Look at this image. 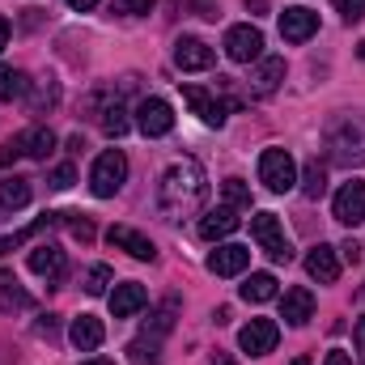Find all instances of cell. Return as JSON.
<instances>
[{
  "label": "cell",
  "instance_id": "obj_14",
  "mask_svg": "<svg viewBox=\"0 0 365 365\" xmlns=\"http://www.w3.org/2000/svg\"><path fill=\"white\" fill-rule=\"evenodd\" d=\"M238 221H242V217H238V208L221 204V208H208V212L200 217V225H195V230H200V238H204V242H221V238H230V234L238 230Z\"/></svg>",
  "mask_w": 365,
  "mask_h": 365
},
{
  "label": "cell",
  "instance_id": "obj_34",
  "mask_svg": "<svg viewBox=\"0 0 365 365\" xmlns=\"http://www.w3.org/2000/svg\"><path fill=\"white\" fill-rule=\"evenodd\" d=\"M153 4L158 0H115V9L128 13V17H145V13H153Z\"/></svg>",
  "mask_w": 365,
  "mask_h": 365
},
{
  "label": "cell",
  "instance_id": "obj_39",
  "mask_svg": "<svg viewBox=\"0 0 365 365\" xmlns=\"http://www.w3.org/2000/svg\"><path fill=\"white\" fill-rule=\"evenodd\" d=\"M323 365H353V357H349L344 349H331V353L323 357Z\"/></svg>",
  "mask_w": 365,
  "mask_h": 365
},
{
  "label": "cell",
  "instance_id": "obj_18",
  "mask_svg": "<svg viewBox=\"0 0 365 365\" xmlns=\"http://www.w3.org/2000/svg\"><path fill=\"white\" fill-rule=\"evenodd\" d=\"M280 81H284V60L280 56H259V64H255V73H251V93L255 98H272L280 90Z\"/></svg>",
  "mask_w": 365,
  "mask_h": 365
},
{
  "label": "cell",
  "instance_id": "obj_42",
  "mask_svg": "<svg viewBox=\"0 0 365 365\" xmlns=\"http://www.w3.org/2000/svg\"><path fill=\"white\" fill-rule=\"evenodd\" d=\"M4 47H9V21L0 17V51H4Z\"/></svg>",
  "mask_w": 365,
  "mask_h": 365
},
{
  "label": "cell",
  "instance_id": "obj_11",
  "mask_svg": "<svg viewBox=\"0 0 365 365\" xmlns=\"http://www.w3.org/2000/svg\"><path fill=\"white\" fill-rule=\"evenodd\" d=\"M106 242L119 247V251H128V255L140 259V264H153V259H158V247H153L145 234H136L132 225H110V230H106Z\"/></svg>",
  "mask_w": 365,
  "mask_h": 365
},
{
  "label": "cell",
  "instance_id": "obj_3",
  "mask_svg": "<svg viewBox=\"0 0 365 365\" xmlns=\"http://www.w3.org/2000/svg\"><path fill=\"white\" fill-rule=\"evenodd\" d=\"M175 310H179V302L175 297H166L162 306H158V314L145 323V331L132 340V361L136 365H158V349H162V340H166V331L175 327Z\"/></svg>",
  "mask_w": 365,
  "mask_h": 365
},
{
  "label": "cell",
  "instance_id": "obj_28",
  "mask_svg": "<svg viewBox=\"0 0 365 365\" xmlns=\"http://www.w3.org/2000/svg\"><path fill=\"white\" fill-rule=\"evenodd\" d=\"M26 90H30V77L21 68H4L0 64V102H13V98H21Z\"/></svg>",
  "mask_w": 365,
  "mask_h": 365
},
{
  "label": "cell",
  "instance_id": "obj_9",
  "mask_svg": "<svg viewBox=\"0 0 365 365\" xmlns=\"http://www.w3.org/2000/svg\"><path fill=\"white\" fill-rule=\"evenodd\" d=\"M136 128H140L145 136H166V132L175 128L170 102H166V98H140V106H136Z\"/></svg>",
  "mask_w": 365,
  "mask_h": 365
},
{
  "label": "cell",
  "instance_id": "obj_13",
  "mask_svg": "<svg viewBox=\"0 0 365 365\" xmlns=\"http://www.w3.org/2000/svg\"><path fill=\"white\" fill-rule=\"evenodd\" d=\"M212 47L204 43V38H191V34H182L179 43H175V64H179V73H204V68H212Z\"/></svg>",
  "mask_w": 365,
  "mask_h": 365
},
{
  "label": "cell",
  "instance_id": "obj_38",
  "mask_svg": "<svg viewBox=\"0 0 365 365\" xmlns=\"http://www.w3.org/2000/svg\"><path fill=\"white\" fill-rule=\"evenodd\" d=\"M353 340H357V361L365 365V319H357V327H353Z\"/></svg>",
  "mask_w": 365,
  "mask_h": 365
},
{
  "label": "cell",
  "instance_id": "obj_26",
  "mask_svg": "<svg viewBox=\"0 0 365 365\" xmlns=\"http://www.w3.org/2000/svg\"><path fill=\"white\" fill-rule=\"evenodd\" d=\"M0 310L9 314V310H30V293L17 284V276L0 272Z\"/></svg>",
  "mask_w": 365,
  "mask_h": 365
},
{
  "label": "cell",
  "instance_id": "obj_44",
  "mask_svg": "<svg viewBox=\"0 0 365 365\" xmlns=\"http://www.w3.org/2000/svg\"><path fill=\"white\" fill-rule=\"evenodd\" d=\"M86 365H115L110 357H93V361H86Z\"/></svg>",
  "mask_w": 365,
  "mask_h": 365
},
{
  "label": "cell",
  "instance_id": "obj_37",
  "mask_svg": "<svg viewBox=\"0 0 365 365\" xmlns=\"http://www.w3.org/2000/svg\"><path fill=\"white\" fill-rule=\"evenodd\" d=\"M34 336H43V340H51V336H56V314H43V319L34 323Z\"/></svg>",
  "mask_w": 365,
  "mask_h": 365
},
{
  "label": "cell",
  "instance_id": "obj_6",
  "mask_svg": "<svg viewBox=\"0 0 365 365\" xmlns=\"http://www.w3.org/2000/svg\"><path fill=\"white\" fill-rule=\"evenodd\" d=\"M259 182L276 191V195H284V191H293V182H297V162H293V153L289 149H264L259 153Z\"/></svg>",
  "mask_w": 365,
  "mask_h": 365
},
{
  "label": "cell",
  "instance_id": "obj_46",
  "mask_svg": "<svg viewBox=\"0 0 365 365\" xmlns=\"http://www.w3.org/2000/svg\"><path fill=\"white\" fill-rule=\"evenodd\" d=\"M357 51H361V60H365V43H361V47H357Z\"/></svg>",
  "mask_w": 365,
  "mask_h": 365
},
{
  "label": "cell",
  "instance_id": "obj_33",
  "mask_svg": "<svg viewBox=\"0 0 365 365\" xmlns=\"http://www.w3.org/2000/svg\"><path fill=\"white\" fill-rule=\"evenodd\" d=\"M73 182H77V170H73V162H64V166H56V170H51V187H56V191H68Z\"/></svg>",
  "mask_w": 365,
  "mask_h": 365
},
{
  "label": "cell",
  "instance_id": "obj_21",
  "mask_svg": "<svg viewBox=\"0 0 365 365\" xmlns=\"http://www.w3.org/2000/svg\"><path fill=\"white\" fill-rule=\"evenodd\" d=\"M306 272L314 276L319 284H336V280H340V247L319 242V247L306 255Z\"/></svg>",
  "mask_w": 365,
  "mask_h": 365
},
{
  "label": "cell",
  "instance_id": "obj_43",
  "mask_svg": "<svg viewBox=\"0 0 365 365\" xmlns=\"http://www.w3.org/2000/svg\"><path fill=\"white\" fill-rule=\"evenodd\" d=\"M212 365H234V361H230L225 353H212Z\"/></svg>",
  "mask_w": 365,
  "mask_h": 365
},
{
  "label": "cell",
  "instance_id": "obj_7",
  "mask_svg": "<svg viewBox=\"0 0 365 365\" xmlns=\"http://www.w3.org/2000/svg\"><path fill=\"white\" fill-rule=\"evenodd\" d=\"M225 56L234 64H255L264 56V34L255 26H230L225 30Z\"/></svg>",
  "mask_w": 365,
  "mask_h": 365
},
{
  "label": "cell",
  "instance_id": "obj_4",
  "mask_svg": "<svg viewBox=\"0 0 365 365\" xmlns=\"http://www.w3.org/2000/svg\"><path fill=\"white\" fill-rule=\"evenodd\" d=\"M251 234H255L259 251H264L272 264H289V259H293V242H289V234H284V225H280L276 212H255V217H251Z\"/></svg>",
  "mask_w": 365,
  "mask_h": 365
},
{
  "label": "cell",
  "instance_id": "obj_29",
  "mask_svg": "<svg viewBox=\"0 0 365 365\" xmlns=\"http://www.w3.org/2000/svg\"><path fill=\"white\" fill-rule=\"evenodd\" d=\"M302 191H306V200H319V195L327 191V170H323L319 162L306 166V175H302Z\"/></svg>",
  "mask_w": 365,
  "mask_h": 365
},
{
  "label": "cell",
  "instance_id": "obj_36",
  "mask_svg": "<svg viewBox=\"0 0 365 365\" xmlns=\"http://www.w3.org/2000/svg\"><path fill=\"white\" fill-rule=\"evenodd\" d=\"M68 230H73V238H81V242H90V238H93L90 217H73V221H68Z\"/></svg>",
  "mask_w": 365,
  "mask_h": 365
},
{
  "label": "cell",
  "instance_id": "obj_30",
  "mask_svg": "<svg viewBox=\"0 0 365 365\" xmlns=\"http://www.w3.org/2000/svg\"><path fill=\"white\" fill-rule=\"evenodd\" d=\"M110 268H106V264H93L90 272L81 276V289H86V293H90V297H98V293H106V284H110Z\"/></svg>",
  "mask_w": 365,
  "mask_h": 365
},
{
  "label": "cell",
  "instance_id": "obj_15",
  "mask_svg": "<svg viewBox=\"0 0 365 365\" xmlns=\"http://www.w3.org/2000/svg\"><path fill=\"white\" fill-rule=\"evenodd\" d=\"M319 34V13L310 9H284L280 13V38L284 43H306Z\"/></svg>",
  "mask_w": 365,
  "mask_h": 365
},
{
  "label": "cell",
  "instance_id": "obj_32",
  "mask_svg": "<svg viewBox=\"0 0 365 365\" xmlns=\"http://www.w3.org/2000/svg\"><path fill=\"white\" fill-rule=\"evenodd\" d=\"M102 132H106V136H123V132H128V110H123L119 102L102 110Z\"/></svg>",
  "mask_w": 365,
  "mask_h": 365
},
{
  "label": "cell",
  "instance_id": "obj_22",
  "mask_svg": "<svg viewBox=\"0 0 365 365\" xmlns=\"http://www.w3.org/2000/svg\"><path fill=\"white\" fill-rule=\"evenodd\" d=\"M68 340H73V349H81V353H93V349L106 340V331H102V319H93V314H81V319H73V327H68Z\"/></svg>",
  "mask_w": 365,
  "mask_h": 365
},
{
  "label": "cell",
  "instance_id": "obj_31",
  "mask_svg": "<svg viewBox=\"0 0 365 365\" xmlns=\"http://www.w3.org/2000/svg\"><path fill=\"white\" fill-rule=\"evenodd\" d=\"M221 191H225V204H230V208H251V187L242 179H225Z\"/></svg>",
  "mask_w": 365,
  "mask_h": 365
},
{
  "label": "cell",
  "instance_id": "obj_24",
  "mask_svg": "<svg viewBox=\"0 0 365 365\" xmlns=\"http://www.w3.org/2000/svg\"><path fill=\"white\" fill-rule=\"evenodd\" d=\"M272 297H276V276L272 272H251L247 276V284H242V302L264 306V302H272Z\"/></svg>",
  "mask_w": 365,
  "mask_h": 365
},
{
  "label": "cell",
  "instance_id": "obj_40",
  "mask_svg": "<svg viewBox=\"0 0 365 365\" xmlns=\"http://www.w3.org/2000/svg\"><path fill=\"white\" fill-rule=\"evenodd\" d=\"M340 251H344V259H349V264H361V247H357V242H344Z\"/></svg>",
  "mask_w": 365,
  "mask_h": 365
},
{
  "label": "cell",
  "instance_id": "obj_2",
  "mask_svg": "<svg viewBox=\"0 0 365 365\" xmlns=\"http://www.w3.org/2000/svg\"><path fill=\"white\" fill-rule=\"evenodd\" d=\"M327 158L336 166H365V119L344 115L327 128Z\"/></svg>",
  "mask_w": 365,
  "mask_h": 365
},
{
  "label": "cell",
  "instance_id": "obj_45",
  "mask_svg": "<svg viewBox=\"0 0 365 365\" xmlns=\"http://www.w3.org/2000/svg\"><path fill=\"white\" fill-rule=\"evenodd\" d=\"M289 365H310V361H306V357H293V361H289Z\"/></svg>",
  "mask_w": 365,
  "mask_h": 365
},
{
  "label": "cell",
  "instance_id": "obj_41",
  "mask_svg": "<svg viewBox=\"0 0 365 365\" xmlns=\"http://www.w3.org/2000/svg\"><path fill=\"white\" fill-rule=\"evenodd\" d=\"M68 4H73L77 13H90V9H93V4H98V0H68Z\"/></svg>",
  "mask_w": 365,
  "mask_h": 365
},
{
  "label": "cell",
  "instance_id": "obj_25",
  "mask_svg": "<svg viewBox=\"0 0 365 365\" xmlns=\"http://www.w3.org/2000/svg\"><path fill=\"white\" fill-rule=\"evenodd\" d=\"M30 204V179H4L0 182V212H17Z\"/></svg>",
  "mask_w": 365,
  "mask_h": 365
},
{
  "label": "cell",
  "instance_id": "obj_19",
  "mask_svg": "<svg viewBox=\"0 0 365 365\" xmlns=\"http://www.w3.org/2000/svg\"><path fill=\"white\" fill-rule=\"evenodd\" d=\"M13 145H17V153H21V158L47 162V158L56 153V132H51V128H26V132H17V136H13Z\"/></svg>",
  "mask_w": 365,
  "mask_h": 365
},
{
  "label": "cell",
  "instance_id": "obj_5",
  "mask_svg": "<svg viewBox=\"0 0 365 365\" xmlns=\"http://www.w3.org/2000/svg\"><path fill=\"white\" fill-rule=\"evenodd\" d=\"M128 179V158L119 153V149H106V153H98V162H93L90 170V191L98 200H110L119 187Z\"/></svg>",
  "mask_w": 365,
  "mask_h": 365
},
{
  "label": "cell",
  "instance_id": "obj_27",
  "mask_svg": "<svg viewBox=\"0 0 365 365\" xmlns=\"http://www.w3.org/2000/svg\"><path fill=\"white\" fill-rule=\"evenodd\" d=\"M56 106H60V81L47 77V81H38L34 93H30V115H47V110H56Z\"/></svg>",
  "mask_w": 365,
  "mask_h": 365
},
{
  "label": "cell",
  "instance_id": "obj_16",
  "mask_svg": "<svg viewBox=\"0 0 365 365\" xmlns=\"http://www.w3.org/2000/svg\"><path fill=\"white\" fill-rule=\"evenodd\" d=\"M310 314H314V293H310L306 284L284 289V297H280V319H284L289 327H306Z\"/></svg>",
  "mask_w": 365,
  "mask_h": 365
},
{
  "label": "cell",
  "instance_id": "obj_35",
  "mask_svg": "<svg viewBox=\"0 0 365 365\" xmlns=\"http://www.w3.org/2000/svg\"><path fill=\"white\" fill-rule=\"evenodd\" d=\"M336 9L344 13V21H361L365 17V0H336Z\"/></svg>",
  "mask_w": 365,
  "mask_h": 365
},
{
  "label": "cell",
  "instance_id": "obj_10",
  "mask_svg": "<svg viewBox=\"0 0 365 365\" xmlns=\"http://www.w3.org/2000/svg\"><path fill=\"white\" fill-rule=\"evenodd\" d=\"M276 340H280V327H276L272 319H251V323L238 331V349L251 353V357H268L276 349Z\"/></svg>",
  "mask_w": 365,
  "mask_h": 365
},
{
  "label": "cell",
  "instance_id": "obj_1",
  "mask_svg": "<svg viewBox=\"0 0 365 365\" xmlns=\"http://www.w3.org/2000/svg\"><path fill=\"white\" fill-rule=\"evenodd\" d=\"M204 195H208V179H204L200 162H191V158L175 162V166L162 175V187H158V204H162V212H166L170 221L195 217L200 204H204Z\"/></svg>",
  "mask_w": 365,
  "mask_h": 365
},
{
  "label": "cell",
  "instance_id": "obj_17",
  "mask_svg": "<svg viewBox=\"0 0 365 365\" xmlns=\"http://www.w3.org/2000/svg\"><path fill=\"white\" fill-rule=\"evenodd\" d=\"M247 264H251V247H242V242H225V247H217L208 255V272L212 276H238L247 272Z\"/></svg>",
  "mask_w": 365,
  "mask_h": 365
},
{
  "label": "cell",
  "instance_id": "obj_8",
  "mask_svg": "<svg viewBox=\"0 0 365 365\" xmlns=\"http://www.w3.org/2000/svg\"><path fill=\"white\" fill-rule=\"evenodd\" d=\"M331 217H336L340 225H361L365 221V179H353V182H344V187L336 191Z\"/></svg>",
  "mask_w": 365,
  "mask_h": 365
},
{
  "label": "cell",
  "instance_id": "obj_12",
  "mask_svg": "<svg viewBox=\"0 0 365 365\" xmlns=\"http://www.w3.org/2000/svg\"><path fill=\"white\" fill-rule=\"evenodd\" d=\"M182 98H187V106H191L208 128H221V123H225V110L234 106V102H221L217 93L200 90V86H182Z\"/></svg>",
  "mask_w": 365,
  "mask_h": 365
},
{
  "label": "cell",
  "instance_id": "obj_20",
  "mask_svg": "<svg viewBox=\"0 0 365 365\" xmlns=\"http://www.w3.org/2000/svg\"><path fill=\"white\" fill-rule=\"evenodd\" d=\"M145 302H149L145 284H140V280H123V284H115V293H110V314H115V319H132V314L145 310Z\"/></svg>",
  "mask_w": 365,
  "mask_h": 365
},
{
  "label": "cell",
  "instance_id": "obj_23",
  "mask_svg": "<svg viewBox=\"0 0 365 365\" xmlns=\"http://www.w3.org/2000/svg\"><path fill=\"white\" fill-rule=\"evenodd\" d=\"M30 272L34 276H43V280H60L64 276V251L60 247H34L30 251Z\"/></svg>",
  "mask_w": 365,
  "mask_h": 365
}]
</instances>
